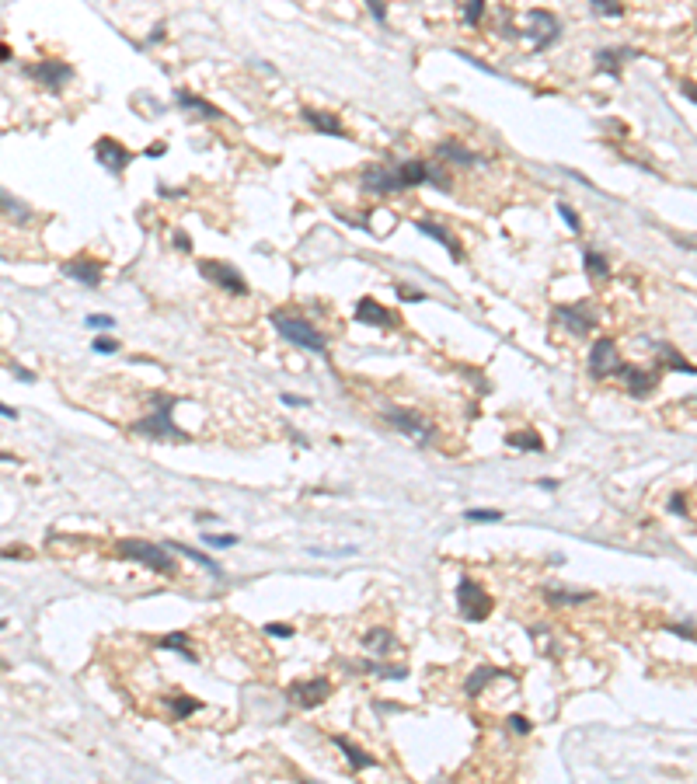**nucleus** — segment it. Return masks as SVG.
I'll use <instances>...</instances> for the list:
<instances>
[{
  "mask_svg": "<svg viewBox=\"0 0 697 784\" xmlns=\"http://www.w3.org/2000/svg\"><path fill=\"white\" fill-rule=\"evenodd\" d=\"M659 352H662V356H666V359H669V366H673V370H684V373H697V366H694V363H687V359H684V356H680V352H676V349H669V345H659Z\"/></svg>",
  "mask_w": 697,
  "mask_h": 784,
  "instance_id": "72a5a7b5",
  "label": "nucleus"
},
{
  "mask_svg": "<svg viewBox=\"0 0 697 784\" xmlns=\"http://www.w3.org/2000/svg\"><path fill=\"white\" fill-rule=\"evenodd\" d=\"M509 729H513V732H520V736H527L533 725H530V718H523V715H513V718H509Z\"/></svg>",
  "mask_w": 697,
  "mask_h": 784,
  "instance_id": "37998d69",
  "label": "nucleus"
},
{
  "mask_svg": "<svg viewBox=\"0 0 697 784\" xmlns=\"http://www.w3.org/2000/svg\"><path fill=\"white\" fill-rule=\"evenodd\" d=\"M495 676H506V673H502V669H495V666H478V669L471 673V680L464 683V694H467V698H478V694H481V690L492 683Z\"/></svg>",
  "mask_w": 697,
  "mask_h": 784,
  "instance_id": "a878e982",
  "label": "nucleus"
},
{
  "mask_svg": "<svg viewBox=\"0 0 697 784\" xmlns=\"http://www.w3.org/2000/svg\"><path fill=\"white\" fill-rule=\"evenodd\" d=\"M582 269H586V276L593 279V283H603V279H610V262L600 254V251L586 248L582 251Z\"/></svg>",
  "mask_w": 697,
  "mask_h": 784,
  "instance_id": "393cba45",
  "label": "nucleus"
},
{
  "mask_svg": "<svg viewBox=\"0 0 697 784\" xmlns=\"http://www.w3.org/2000/svg\"><path fill=\"white\" fill-rule=\"evenodd\" d=\"M63 276H67V279H77L84 286H98V283H101V265H98L91 254H77L74 262H63Z\"/></svg>",
  "mask_w": 697,
  "mask_h": 784,
  "instance_id": "f3484780",
  "label": "nucleus"
},
{
  "mask_svg": "<svg viewBox=\"0 0 697 784\" xmlns=\"http://www.w3.org/2000/svg\"><path fill=\"white\" fill-rule=\"evenodd\" d=\"M558 213H562V220H565V227H569V230H572V234H579V227H582V223H579V213H575V209L569 206V203H558Z\"/></svg>",
  "mask_w": 697,
  "mask_h": 784,
  "instance_id": "4c0bfd02",
  "label": "nucleus"
},
{
  "mask_svg": "<svg viewBox=\"0 0 697 784\" xmlns=\"http://www.w3.org/2000/svg\"><path fill=\"white\" fill-rule=\"evenodd\" d=\"M174 405H178V398L154 391V412L136 418V422H133V432H140V436H147V439H154V443H161V439H167V443H189V432L178 429L174 418H171Z\"/></svg>",
  "mask_w": 697,
  "mask_h": 784,
  "instance_id": "f257e3e1",
  "label": "nucleus"
},
{
  "mask_svg": "<svg viewBox=\"0 0 697 784\" xmlns=\"http://www.w3.org/2000/svg\"><path fill=\"white\" fill-rule=\"evenodd\" d=\"M4 627H7V620H0V631H4Z\"/></svg>",
  "mask_w": 697,
  "mask_h": 784,
  "instance_id": "4d7b16f0",
  "label": "nucleus"
},
{
  "mask_svg": "<svg viewBox=\"0 0 697 784\" xmlns=\"http://www.w3.org/2000/svg\"><path fill=\"white\" fill-rule=\"evenodd\" d=\"M84 325H87V328H116V318H112V314H87Z\"/></svg>",
  "mask_w": 697,
  "mask_h": 784,
  "instance_id": "58836bf2",
  "label": "nucleus"
},
{
  "mask_svg": "<svg viewBox=\"0 0 697 784\" xmlns=\"http://www.w3.org/2000/svg\"><path fill=\"white\" fill-rule=\"evenodd\" d=\"M620 366H624V359H620V352H617L614 338H610V335L596 338L593 349H589V373H593L596 380H607V376L620 373Z\"/></svg>",
  "mask_w": 697,
  "mask_h": 784,
  "instance_id": "9d476101",
  "label": "nucleus"
},
{
  "mask_svg": "<svg viewBox=\"0 0 697 784\" xmlns=\"http://www.w3.org/2000/svg\"><path fill=\"white\" fill-rule=\"evenodd\" d=\"M554 325H562V328L575 335V338H582V335H593V328L600 325V318H596V310H593V303H558L554 307Z\"/></svg>",
  "mask_w": 697,
  "mask_h": 784,
  "instance_id": "423d86ee",
  "label": "nucleus"
},
{
  "mask_svg": "<svg viewBox=\"0 0 697 784\" xmlns=\"http://www.w3.org/2000/svg\"><path fill=\"white\" fill-rule=\"evenodd\" d=\"M94 157H98V164L105 167L108 174H126V167L133 164V150L126 143H119L116 136H98Z\"/></svg>",
  "mask_w": 697,
  "mask_h": 784,
  "instance_id": "9b49d317",
  "label": "nucleus"
},
{
  "mask_svg": "<svg viewBox=\"0 0 697 784\" xmlns=\"http://www.w3.org/2000/svg\"><path fill=\"white\" fill-rule=\"evenodd\" d=\"M91 349L101 352V356H112V352H119V342H116V338H94Z\"/></svg>",
  "mask_w": 697,
  "mask_h": 784,
  "instance_id": "ea45409f",
  "label": "nucleus"
},
{
  "mask_svg": "<svg viewBox=\"0 0 697 784\" xmlns=\"http://www.w3.org/2000/svg\"><path fill=\"white\" fill-rule=\"evenodd\" d=\"M436 157H440V161H450L453 167H478V164H485V157H481V154L467 150V147H464V143H457V140H443V143H436Z\"/></svg>",
  "mask_w": 697,
  "mask_h": 784,
  "instance_id": "a211bd4d",
  "label": "nucleus"
},
{
  "mask_svg": "<svg viewBox=\"0 0 697 784\" xmlns=\"http://www.w3.org/2000/svg\"><path fill=\"white\" fill-rule=\"evenodd\" d=\"M11 373H14L18 380H25V383H35V373L25 370V366H18V363H11Z\"/></svg>",
  "mask_w": 697,
  "mask_h": 784,
  "instance_id": "a18cd8bd",
  "label": "nucleus"
},
{
  "mask_svg": "<svg viewBox=\"0 0 697 784\" xmlns=\"http://www.w3.org/2000/svg\"><path fill=\"white\" fill-rule=\"evenodd\" d=\"M25 77L42 84L45 91H63L67 84L74 81V67L63 63V60H42V63H28L25 67Z\"/></svg>",
  "mask_w": 697,
  "mask_h": 784,
  "instance_id": "1a4fd4ad",
  "label": "nucleus"
},
{
  "mask_svg": "<svg viewBox=\"0 0 697 784\" xmlns=\"http://www.w3.org/2000/svg\"><path fill=\"white\" fill-rule=\"evenodd\" d=\"M544 596H547L554 607H575V603L593 600V593H572V589H554V586H547V589H544Z\"/></svg>",
  "mask_w": 697,
  "mask_h": 784,
  "instance_id": "c756f323",
  "label": "nucleus"
},
{
  "mask_svg": "<svg viewBox=\"0 0 697 784\" xmlns=\"http://www.w3.org/2000/svg\"><path fill=\"white\" fill-rule=\"evenodd\" d=\"M279 401H283V405H289V408H303V405H307L303 398H293V394H283Z\"/></svg>",
  "mask_w": 697,
  "mask_h": 784,
  "instance_id": "8fccbe9b",
  "label": "nucleus"
},
{
  "mask_svg": "<svg viewBox=\"0 0 697 784\" xmlns=\"http://www.w3.org/2000/svg\"><path fill=\"white\" fill-rule=\"evenodd\" d=\"M680 91H684V98H691V101L697 105V81H684L680 84Z\"/></svg>",
  "mask_w": 697,
  "mask_h": 784,
  "instance_id": "49530a36",
  "label": "nucleus"
},
{
  "mask_svg": "<svg viewBox=\"0 0 697 784\" xmlns=\"http://www.w3.org/2000/svg\"><path fill=\"white\" fill-rule=\"evenodd\" d=\"M464 520H467V523H498L502 513H498V509H467Z\"/></svg>",
  "mask_w": 697,
  "mask_h": 784,
  "instance_id": "f704fd0d",
  "label": "nucleus"
},
{
  "mask_svg": "<svg viewBox=\"0 0 697 784\" xmlns=\"http://www.w3.org/2000/svg\"><path fill=\"white\" fill-rule=\"evenodd\" d=\"M363 645H367L369 652H377V656H387V652H394V649H398V638H394L387 627H373V631H367Z\"/></svg>",
  "mask_w": 697,
  "mask_h": 784,
  "instance_id": "bb28decb",
  "label": "nucleus"
},
{
  "mask_svg": "<svg viewBox=\"0 0 697 784\" xmlns=\"http://www.w3.org/2000/svg\"><path fill=\"white\" fill-rule=\"evenodd\" d=\"M457 610H460V617L471 620V624L489 620V614H492L489 589L481 582H474L471 576H460V582H457Z\"/></svg>",
  "mask_w": 697,
  "mask_h": 784,
  "instance_id": "20e7f679",
  "label": "nucleus"
},
{
  "mask_svg": "<svg viewBox=\"0 0 697 784\" xmlns=\"http://www.w3.org/2000/svg\"><path fill=\"white\" fill-rule=\"evenodd\" d=\"M203 540L206 544H209V547H234V544H238V537L234 534H209V530H203Z\"/></svg>",
  "mask_w": 697,
  "mask_h": 784,
  "instance_id": "e433bc0d",
  "label": "nucleus"
},
{
  "mask_svg": "<svg viewBox=\"0 0 697 784\" xmlns=\"http://www.w3.org/2000/svg\"><path fill=\"white\" fill-rule=\"evenodd\" d=\"M384 418H387V425H394L398 432H405L408 439L422 443V447L433 443V436H436L433 418H425V415H418V412H408V408H391Z\"/></svg>",
  "mask_w": 697,
  "mask_h": 784,
  "instance_id": "6e6552de",
  "label": "nucleus"
},
{
  "mask_svg": "<svg viewBox=\"0 0 697 784\" xmlns=\"http://www.w3.org/2000/svg\"><path fill=\"white\" fill-rule=\"evenodd\" d=\"M272 325H276V331H279L286 342H293L296 349L328 356V338L314 328L307 318H300V314H293V310H272Z\"/></svg>",
  "mask_w": 697,
  "mask_h": 784,
  "instance_id": "f03ea898",
  "label": "nucleus"
},
{
  "mask_svg": "<svg viewBox=\"0 0 697 784\" xmlns=\"http://www.w3.org/2000/svg\"><path fill=\"white\" fill-rule=\"evenodd\" d=\"M174 245H178L182 251H192V241H189V234H182V230L174 234Z\"/></svg>",
  "mask_w": 697,
  "mask_h": 784,
  "instance_id": "09e8293b",
  "label": "nucleus"
},
{
  "mask_svg": "<svg viewBox=\"0 0 697 784\" xmlns=\"http://www.w3.org/2000/svg\"><path fill=\"white\" fill-rule=\"evenodd\" d=\"M14 554L25 558V554H32V551H28V547H4V551H0V558H14Z\"/></svg>",
  "mask_w": 697,
  "mask_h": 784,
  "instance_id": "de8ad7c7",
  "label": "nucleus"
},
{
  "mask_svg": "<svg viewBox=\"0 0 697 784\" xmlns=\"http://www.w3.org/2000/svg\"><path fill=\"white\" fill-rule=\"evenodd\" d=\"M669 513H687V505H684V498H680V495L669 502Z\"/></svg>",
  "mask_w": 697,
  "mask_h": 784,
  "instance_id": "603ef678",
  "label": "nucleus"
},
{
  "mask_svg": "<svg viewBox=\"0 0 697 784\" xmlns=\"http://www.w3.org/2000/svg\"><path fill=\"white\" fill-rule=\"evenodd\" d=\"M415 227H418V230H422L425 237L440 241L443 248L450 251V258H453V262H464V245H460V241L453 237V234L447 230V227H443V223H440V220H433V216H422V220H415Z\"/></svg>",
  "mask_w": 697,
  "mask_h": 784,
  "instance_id": "2eb2a0df",
  "label": "nucleus"
},
{
  "mask_svg": "<svg viewBox=\"0 0 697 784\" xmlns=\"http://www.w3.org/2000/svg\"><path fill=\"white\" fill-rule=\"evenodd\" d=\"M617 376L624 380V387H628V391H631L635 398H649V394L656 391V383H659V373H652V370H638V366H631V363H624Z\"/></svg>",
  "mask_w": 697,
  "mask_h": 784,
  "instance_id": "dca6fc26",
  "label": "nucleus"
},
{
  "mask_svg": "<svg viewBox=\"0 0 697 784\" xmlns=\"http://www.w3.org/2000/svg\"><path fill=\"white\" fill-rule=\"evenodd\" d=\"M303 123L325 136H335V140H345V125L338 119V112H325V108H303Z\"/></svg>",
  "mask_w": 697,
  "mask_h": 784,
  "instance_id": "6ab92c4d",
  "label": "nucleus"
},
{
  "mask_svg": "<svg viewBox=\"0 0 697 784\" xmlns=\"http://www.w3.org/2000/svg\"><path fill=\"white\" fill-rule=\"evenodd\" d=\"M174 101H178V108H192L199 119H223V112L213 105V101H206L199 94H189V91H174Z\"/></svg>",
  "mask_w": 697,
  "mask_h": 784,
  "instance_id": "aec40b11",
  "label": "nucleus"
},
{
  "mask_svg": "<svg viewBox=\"0 0 697 784\" xmlns=\"http://www.w3.org/2000/svg\"><path fill=\"white\" fill-rule=\"evenodd\" d=\"M265 634L269 638H293V627L289 624H265Z\"/></svg>",
  "mask_w": 697,
  "mask_h": 784,
  "instance_id": "79ce46f5",
  "label": "nucleus"
},
{
  "mask_svg": "<svg viewBox=\"0 0 697 784\" xmlns=\"http://www.w3.org/2000/svg\"><path fill=\"white\" fill-rule=\"evenodd\" d=\"M527 25H530V28H520L516 35L530 39L537 52H540V49H547V45H554V42H558V35H562V21H558L551 11H544V7H533V11H527Z\"/></svg>",
  "mask_w": 697,
  "mask_h": 784,
  "instance_id": "39448f33",
  "label": "nucleus"
},
{
  "mask_svg": "<svg viewBox=\"0 0 697 784\" xmlns=\"http://www.w3.org/2000/svg\"><path fill=\"white\" fill-rule=\"evenodd\" d=\"M0 460H11V464H14V460H18V457H14V454H0Z\"/></svg>",
  "mask_w": 697,
  "mask_h": 784,
  "instance_id": "6e6d98bb",
  "label": "nucleus"
},
{
  "mask_svg": "<svg viewBox=\"0 0 697 784\" xmlns=\"http://www.w3.org/2000/svg\"><path fill=\"white\" fill-rule=\"evenodd\" d=\"M11 56H14V52H11V45H4V42H0V63H7Z\"/></svg>",
  "mask_w": 697,
  "mask_h": 784,
  "instance_id": "864d4df0",
  "label": "nucleus"
},
{
  "mask_svg": "<svg viewBox=\"0 0 697 784\" xmlns=\"http://www.w3.org/2000/svg\"><path fill=\"white\" fill-rule=\"evenodd\" d=\"M457 4H460L464 25H467V28H478V25H481V18H485V7H489V0H457Z\"/></svg>",
  "mask_w": 697,
  "mask_h": 784,
  "instance_id": "2f4dec72",
  "label": "nucleus"
},
{
  "mask_svg": "<svg viewBox=\"0 0 697 784\" xmlns=\"http://www.w3.org/2000/svg\"><path fill=\"white\" fill-rule=\"evenodd\" d=\"M286 698L300 707H321L331 698V680L325 676H311V680H296L286 687Z\"/></svg>",
  "mask_w": 697,
  "mask_h": 784,
  "instance_id": "f8f14e48",
  "label": "nucleus"
},
{
  "mask_svg": "<svg viewBox=\"0 0 697 784\" xmlns=\"http://www.w3.org/2000/svg\"><path fill=\"white\" fill-rule=\"evenodd\" d=\"M394 171H398V178H401V185H405V189H418V185H425V181H429L433 164H425V161H401Z\"/></svg>",
  "mask_w": 697,
  "mask_h": 784,
  "instance_id": "4be33fe9",
  "label": "nucleus"
},
{
  "mask_svg": "<svg viewBox=\"0 0 697 784\" xmlns=\"http://www.w3.org/2000/svg\"><path fill=\"white\" fill-rule=\"evenodd\" d=\"M171 547H174V551H178V554H182V558H192V561H196V565H203V569H209V572H213V576H223V569H220V565H216V561H213V558H206L203 551H196V547H189V544H182V540H174V544H171Z\"/></svg>",
  "mask_w": 697,
  "mask_h": 784,
  "instance_id": "7c9ffc66",
  "label": "nucleus"
},
{
  "mask_svg": "<svg viewBox=\"0 0 697 784\" xmlns=\"http://www.w3.org/2000/svg\"><path fill=\"white\" fill-rule=\"evenodd\" d=\"M0 213H4L7 220H18V223H32V209L25 206L21 199H14L11 192H4V189H0Z\"/></svg>",
  "mask_w": 697,
  "mask_h": 784,
  "instance_id": "cd10ccee",
  "label": "nucleus"
},
{
  "mask_svg": "<svg viewBox=\"0 0 697 784\" xmlns=\"http://www.w3.org/2000/svg\"><path fill=\"white\" fill-rule=\"evenodd\" d=\"M359 185H363V192H369V196H394V192H405L398 171H394V167H384V164L363 167Z\"/></svg>",
  "mask_w": 697,
  "mask_h": 784,
  "instance_id": "ddd939ff",
  "label": "nucleus"
},
{
  "mask_svg": "<svg viewBox=\"0 0 697 784\" xmlns=\"http://www.w3.org/2000/svg\"><path fill=\"white\" fill-rule=\"evenodd\" d=\"M0 415H4V418H18V408H7V405L0 401Z\"/></svg>",
  "mask_w": 697,
  "mask_h": 784,
  "instance_id": "5fc2aeb1",
  "label": "nucleus"
},
{
  "mask_svg": "<svg viewBox=\"0 0 697 784\" xmlns=\"http://www.w3.org/2000/svg\"><path fill=\"white\" fill-rule=\"evenodd\" d=\"M394 289H398V296L408 300V303H422V300H425V293H418V289H408V286H394Z\"/></svg>",
  "mask_w": 697,
  "mask_h": 784,
  "instance_id": "c03bdc74",
  "label": "nucleus"
},
{
  "mask_svg": "<svg viewBox=\"0 0 697 784\" xmlns=\"http://www.w3.org/2000/svg\"><path fill=\"white\" fill-rule=\"evenodd\" d=\"M631 56H638V52L635 49H600L596 52V67L603 74H610V77H620V63L631 60Z\"/></svg>",
  "mask_w": 697,
  "mask_h": 784,
  "instance_id": "b1692460",
  "label": "nucleus"
},
{
  "mask_svg": "<svg viewBox=\"0 0 697 784\" xmlns=\"http://www.w3.org/2000/svg\"><path fill=\"white\" fill-rule=\"evenodd\" d=\"M589 4H593V11L603 14V18H620V14H624V4H620V0H589Z\"/></svg>",
  "mask_w": 697,
  "mask_h": 784,
  "instance_id": "c9c22d12",
  "label": "nucleus"
},
{
  "mask_svg": "<svg viewBox=\"0 0 697 784\" xmlns=\"http://www.w3.org/2000/svg\"><path fill=\"white\" fill-rule=\"evenodd\" d=\"M157 649H171V652H182L189 662H196V652L189 649V634H165L157 638Z\"/></svg>",
  "mask_w": 697,
  "mask_h": 784,
  "instance_id": "473e14b6",
  "label": "nucleus"
},
{
  "mask_svg": "<svg viewBox=\"0 0 697 784\" xmlns=\"http://www.w3.org/2000/svg\"><path fill=\"white\" fill-rule=\"evenodd\" d=\"M165 143H157V147H147V150H143V154H147V157H165Z\"/></svg>",
  "mask_w": 697,
  "mask_h": 784,
  "instance_id": "3c124183",
  "label": "nucleus"
},
{
  "mask_svg": "<svg viewBox=\"0 0 697 784\" xmlns=\"http://www.w3.org/2000/svg\"><path fill=\"white\" fill-rule=\"evenodd\" d=\"M335 746L345 753V760H349V767L359 774V771H369V767H377V756H369L367 749H359V746L352 743V739H345V736H335Z\"/></svg>",
  "mask_w": 697,
  "mask_h": 784,
  "instance_id": "412c9836",
  "label": "nucleus"
},
{
  "mask_svg": "<svg viewBox=\"0 0 697 784\" xmlns=\"http://www.w3.org/2000/svg\"><path fill=\"white\" fill-rule=\"evenodd\" d=\"M506 447L527 450V454H544V436H540L537 429H520V432H509V436H506Z\"/></svg>",
  "mask_w": 697,
  "mask_h": 784,
  "instance_id": "5701e85b",
  "label": "nucleus"
},
{
  "mask_svg": "<svg viewBox=\"0 0 697 784\" xmlns=\"http://www.w3.org/2000/svg\"><path fill=\"white\" fill-rule=\"evenodd\" d=\"M165 704L171 707L174 718H189V715L203 711V701H199V698H189V694H171V698H165Z\"/></svg>",
  "mask_w": 697,
  "mask_h": 784,
  "instance_id": "c85d7f7f",
  "label": "nucleus"
},
{
  "mask_svg": "<svg viewBox=\"0 0 697 784\" xmlns=\"http://www.w3.org/2000/svg\"><path fill=\"white\" fill-rule=\"evenodd\" d=\"M367 7L380 25H387V4H384V0H367Z\"/></svg>",
  "mask_w": 697,
  "mask_h": 784,
  "instance_id": "a19ab883",
  "label": "nucleus"
},
{
  "mask_svg": "<svg viewBox=\"0 0 697 784\" xmlns=\"http://www.w3.org/2000/svg\"><path fill=\"white\" fill-rule=\"evenodd\" d=\"M116 554L123 558V561H136V565H143V569H154V572H161V576H174V558L167 554V547L161 544H150V540H119L116 544Z\"/></svg>",
  "mask_w": 697,
  "mask_h": 784,
  "instance_id": "7ed1b4c3",
  "label": "nucleus"
},
{
  "mask_svg": "<svg viewBox=\"0 0 697 784\" xmlns=\"http://www.w3.org/2000/svg\"><path fill=\"white\" fill-rule=\"evenodd\" d=\"M199 276H203L206 283H213V286H220V289H227V293H234V296H247L245 276H241V269H234L230 262H220V258H206V262H199Z\"/></svg>",
  "mask_w": 697,
  "mask_h": 784,
  "instance_id": "0eeeda50",
  "label": "nucleus"
},
{
  "mask_svg": "<svg viewBox=\"0 0 697 784\" xmlns=\"http://www.w3.org/2000/svg\"><path fill=\"white\" fill-rule=\"evenodd\" d=\"M356 321L367 325V328H380V331L398 328V318H394L380 300H373V296H363V300L356 303Z\"/></svg>",
  "mask_w": 697,
  "mask_h": 784,
  "instance_id": "4468645a",
  "label": "nucleus"
}]
</instances>
